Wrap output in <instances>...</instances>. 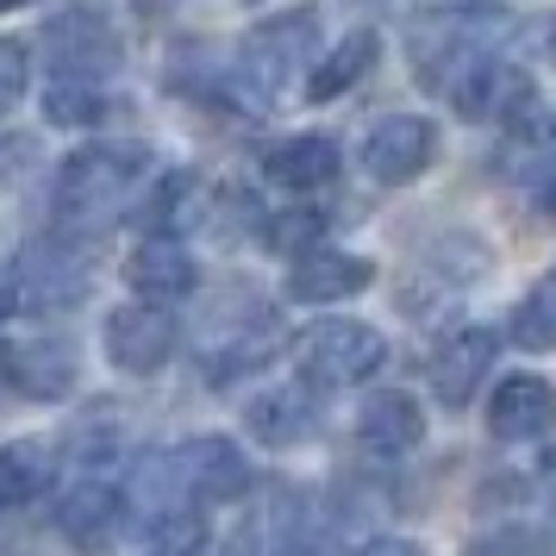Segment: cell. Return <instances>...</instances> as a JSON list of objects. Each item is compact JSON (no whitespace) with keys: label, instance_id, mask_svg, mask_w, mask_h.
Listing matches in <instances>:
<instances>
[{"label":"cell","instance_id":"1","mask_svg":"<svg viewBox=\"0 0 556 556\" xmlns=\"http://www.w3.org/2000/svg\"><path fill=\"white\" fill-rule=\"evenodd\" d=\"M151 176V151L144 144H81L63 156L51 188V213L63 231H101L131 206V194Z\"/></svg>","mask_w":556,"mask_h":556},{"label":"cell","instance_id":"2","mask_svg":"<svg viewBox=\"0 0 556 556\" xmlns=\"http://www.w3.org/2000/svg\"><path fill=\"white\" fill-rule=\"evenodd\" d=\"M313 51H319V13L313 7L276 13V20L251 26L244 51H238V70H231V101H244L251 113H263L288 88V76L313 63Z\"/></svg>","mask_w":556,"mask_h":556},{"label":"cell","instance_id":"3","mask_svg":"<svg viewBox=\"0 0 556 556\" xmlns=\"http://www.w3.org/2000/svg\"><path fill=\"white\" fill-rule=\"evenodd\" d=\"M381 363H388V338L363 319H319L294 331V369L319 388H356L381 376Z\"/></svg>","mask_w":556,"mask_h":556},{"label":"cell","instance_id":"4","mask_svg":"<svg viewBox=\"0 0 556 556\" xmlns=\"http://www.w3.org/2000/svg\"><path fill=\"white\" fill-rule=\"evenodd\" d=\"M163 481L188 506H226L251 488V463H244V451L231 438H194V444H181L163 463Z\"/></svg>","mask_w":556,"mask_h":556},{"label":"cell","instance_id":"5","mask_svg":"<svg viewBox=\"0 0 556 556\" xmlns=\"http://www.w3.org/2000/svg\"><path fill=\"white\" fill-rule=\"evenodd\" d=\"M106 356L126 376H156L176 356V313H163V301H131L106 313Z\"/></svg>","mask_w":556,"mask_h":556},{"label":"cell","instance_id":"6","mask_svg":"<svg viewBox=\"0 0 556 556\" xmlns=\"http://www.w3.org/2000/svg\"><path fill=\"white\" fill-rule=\"evenodd\" d=\"M431 156H438V126L419 119V113H394V119H381L369 131V144H363V169L388 188H406V181H419L431 169Z\"/></svg>","mask_w":556,"mask_h":556},{"label":"cell","instance_id":"7","mask_svg":"<svg viewBox=\"0 0 556 556\" xmlns=\"http://www.w3.org/2000/svg\"><path fill=\"white\" fill-rule=\"evenodd\" d=\"M451 101L463 119H513V113L531 106V76L519 63H506V56L488 51L451 81Z\"/></svg>","mask_w":556,"mask_h":556},{"label":"cell","instance_id":"8","mask_svg":"<svg viewBox=\"0 0 556 556\" xmlns=\"http://www.w3.org/2000/svg\"><path fill=\"white\" fill-rule=\"evenodd\" d=\"M119 519H126V501L106 476H81L63 501H56V531L76 544L81 556H101L113 538H119Z\"/></svg>","mask_w":556,"mask_h":556},{"label":"cell","instance_id":"9","mask_svg":"<svg viewBox=\"0 0 556 556\" xmlns=\"http://www.w3.org/2000/svg\"><path fill=\"white\" fill-rule=\"evenodd\" d=\"M376 281V263L351 251H294L288 263V301L294 306H331L344 294H363Z\"/></svg>","mask_w":556,"mask_h":556},{"label":"cell","instance_id":"10","mask_svg":"<svg viewBox=\"0 0 556 556\" xmlns=\"http://www.w3.org/2000/svg\"><path fill=\"white\" fill-rule=\"evenodd\" d=\"M45 56H51V76H106L119 63V38L94 13H56L45 26Z\"/></svg>","mask_w":556,"mask_h":556},{"label":"cell","instance_id":"11","mask_svg":"<svg viewBox=\"0 0 556 556\" xmlns=\"http://www.w3.org/2000/svg\"><path fill=\"white\" fill-rule=\"evenodd\" d=\"M356 444H363V456L369 463H401V456H413L419 444H426V413H419V401L413 394H376V401L356 413Z\"/></svg>","mask_w":556,"mask_h":556},{"label":"cell","instance_id":"12","mask_svg":"<svg viewBox=\"0 0 556 556\" xmlns=\"http://www.w3.org/2000/svg\"><path fill=\"white\" fill-rule=\"evenodd\" d=\"M244 426H251L256 444L288 451V444H306L319 431V401H313V388H301V381H281V388H263L244 406Z\"/></svg>","mask_w":556,"mask_h":556},{"label":"cell","instance_id":"13","mask_svg":"<svg viewBox=\"0 0 556 556\" xmlns=\"http://www.w3.org/2000/svg\"><path fill=\"white\" fill-rule=\"evenodd\" d=\"M556 426V388L544 376H506L488 401V431L501 444H526Z\"/></svg>","mask_w":556,"mask_h":556},{"label":"cell","instance_id":"14","mask_svg":"<svg viewBox=\"0 0 556 556\" xmlns=\"http://www.w3.org/2000/svg\"><path fill=\"white\" fill-rule=\"evenodd\" d=\"M20 288L31 306H70L88 294V263L70 238H45L20 256Z\"/></svg>","mask_w":556,"mask_h":556},{"label":"cell","instance_id":"15","mask_svg":"<svg viewBox=\"0 0 556 556\" xmlns=\"http://www.w3.org/2000/svg\"><path fill=\"white\" fill-rule=\"evenodd\" d=\"M488 369H494V331L481 326L456 331V338H444V351L431 356V394L444 406H469Z\"/></svg>","mask_w":556,"mask_h":556},{"label":"cell","instance_id":"16","mask_svg":"<svg viewBox=\"0 0 556 556\" xmlns=\"http://www.w3.org/2000/svg\"><path fill=\"white\" fill-rule=\"evenodd\" d=\"M126 281H131V294L169 306L181 294H194V256L181 251L176 238H144L126 263Z\"/></svg>","mask_w":556,"mask_h":556},{"label":"cell","instance_id":"17","mask_svg":"<svg viewBox=\"0 0 556 556\" xmlns=\"http://www.w3.org/2000/svg\"><path fill=\"white\" fill-rule=\"evenodd\" d=\"M13 388H26L31 401H63L76 388V344L70 338H31L20 351H7Z\"/></svg>","mask_w":556,"mask_h":556},{"label":"cell","instance_id":"18","mask_svg":"<svg viewBox=\"0 0 556 556\" xmlns=\"http://www.w3.org/2000/svg\"><path fill=\"white\" fill-rule=\"evenodd\" d=\"M263 169H269V181H281L288 194H306V188H326V181H338L344 156H338V144H331V138L301 131V138H281L276 151L263 156Z\"/></svg>","mask_w":556,"mask_h":556},{"label":"cell","instance_id":"19","mask_svg":"<svg viewBox=\"0 0 556 556\" xmlns=\"http://www.w3.org/2000/svg\"><path fill=\"white\" fill-rule=\"evenodd\" d=\"M51 451L45 444H31V438H20V444H0V513H20V506H31L45 488H51Z\"/></svg>","mask_w":556,"mask_h":556},{"label":"cell","instance_id":"20","mask_svg":"<svg viewBox=\"0 0 556 556\" xmlns=\"http://www.w3.org/2000/svg\"><path fill=\"white\" fill-rule=\"evenodd\" d=\"M206 551V519L188 501L156 506L138 526V556H201Z\"/></svg>","mask_w":556,"mask_h":556},{"label":"cell","instance_id":"21","mask_svg":"<svg viewBox=\"0 0 556 556\" xmlns=\"http://www.w3.org/2000/svg\"><path fill=\"white\" fill-rule=\"evenodd\" d=\"M381 56V38L376 31H351L338 51L326 56V63H313V76H306V94L313 101H338L344 88H356V81L369 76V63Z\"/></svg>","mask_w":556,"mask_h":556},{"label":"cell","instance_id":"22","mask_svg":"<svg viewBox=\"0 0 556 556\" xmlns=\"http://www.w3.org/2000/svg\"><path fill=\"white\" fill-rule=\"evenodd\" d=\"M45 113H51V126H94L106 113V94L94 76H51L45 88Z\"/></svg>","mask_w":556,"mask_h":556},{"label":"cell","instance_id":"23","mask_svg":"<svg viewBox=\"0 0 556 556\" xmlns=\"http://www.w3.org/2000/svg\"><path fill=\"white\" fill-rule=\"evenodd\" d=\"M194 219V176H163L151 188V201L138 206V226L151 231V238H169Z\"/></svg>","mask_w":556,"mask_h":556},{"label":"cell","instance_id":"24","mask_svg":"<svg viewBox=\"0 0 556 556\" xmlns=\"http://www.w3.org/2000/svg\"><path fill=\"white\" fill-rule=\"evenodd\" d=\"M513 344H526V351H556V269L513 306Z\"/></svg>","mask_w":556,"mask_h":556},{"label":"cell","instance_id":"25","mask_svg":"<svg viewBox=\"0 0 556 556\" xmlns=\"http://www.w3.org/2000/svg\"><path fill=\"white\" fill-rule=\"evenodd\" d=\"M463 556H551V538L538 526H494V531H481Z\"/></svg>","mask_w":556,"mask_h":556},{"label":"cell","instance_id":"26","mask_svg":"<svg viewBox=\"0 0 556 556\" xmlns=\"http://www.w3.org/2000/svg\"><path fill=\"white\" fill-rule=\"evenodd\" d=\"M26 88H31V51L20 38H0V113L26 101Z\"/></svg>","mask_w":556,"mask_h":556},{"label":"cell","instance_id":"27","mask_svg":"<svg viewBox=\"0 0 556 556\" xmlns=\"http://www.w3.org/2000/svg\"><path fill=\"white\" fill-rule=\"evenodd\" d=\"M351 556H426V544H413V538H394V531H388V538H369V544H356Z\"/></svg>","mask_w":556,"mask_h":556},{"label":"cell","instance_id":"28","mask_svg":"<svg viewBox=\"0 0 556 556\" xmlns=\"http://www.w3.org/2000/svg\"><path fill=\"white\" fill-rule=\"evenodd\" d=\"M538 213H544V219H556V181H551V188H538Z\"/></svg>","mask_w":556,"mask_h":556},{"label":"cell","instance_id":"29","mask_svg":"<svg viewBox=\"0 0 556 556\" xmlns=\"http://www.w3.org/2000/svg\"><path fill=\"white\" fill-rule=\"evenodd\" d=\"M7 313H13V288H0V319H7Z\"/></svg>","mask_w":556,"mask_h":556},{"label":"cell","instance_id":"30","mask_svg":"<svg viewBox=\"0 0 556 556\" xmlns=\"http://www.w3.org/2000/svg\"><path fill=\"white\" fill-rule=\"evenodd\" d=\"M544 494H551V506H556V463H551V476H544Z\"/></svg>","mask_w":556,"mask_h":556},{"label":"cell","instance_id":"31","mask_svg":"<svg viewBox=\"0 0 556 556\" xmlns=\"http://www.w3.org/2000/svg\"><path fill=\"white\" fill-rule=\"evenodd\" d=\"M426 7H476V0H426Z\"/></svg>","mask_w":556,"mask_h":556},{"label":"cell","instance_id":"32","mask_svg":"<svg viewBox=\"0 0 556 556\" xmlns=\"http://www.w3.org/2000/svg\"><path fill=\"white\" fill-rule=\"evenodd\" d=\"M7 381H13V369H7V351H0V388H7Z\"/></svg>","mask_w":556,"mask_h":556},{"label":"cell","instance_id":"33","mask_svg":"<svg viewBox=\"0 0 556 556\" xmlns=\"http://www.w3.org/2000/svg\"><path fill=\"white\" fill-rule=\"evenodd\" d=\"M551 56H556V31H551Z\"/></svg>","mask_w":556,"mask_h":556},{"label":"cell","instance_id":"34","mask_svg":"<svg viewBox=\"0 0 556 556\" xmlns=\"http://www.w3.org/2000/svg\"><path fill=\"white\" fill-rule=\"evenodd\" d=\"M0 7H20V0H0Z\"/></svg>","mask_w":556,"mask_h":556},{"label":"cell","instance_id":"35","mask_svg":"<svg viewBox=\"0 0 556 556\" xmlns=\"http://www.w3.org/2000/svg\"><path fill=\"white\" fill-rule=\"evenodd\" d=\"M551 138H556V131H551Z\"/></svg>","mask_w":556,"mask_h":556}]
</instances>
